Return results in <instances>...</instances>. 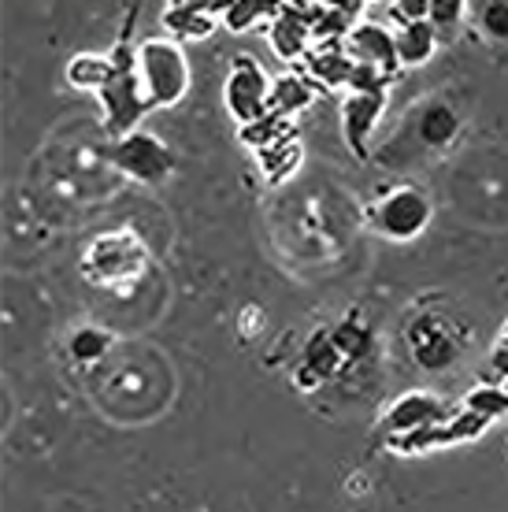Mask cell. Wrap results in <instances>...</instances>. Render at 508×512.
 <instances>
[{
	"mask_svg": "<svg viewBox=\"0 0 508 512\" xmlns=\"http://www.w3.org/2000/svg\"><path fill=\"white\" fill-rule=\"evenodd\" d=\"M405 353L420 372H453L475 342L471 320L457 305H434V297L416 301L405 320Z\"/></svg>",
	"mask_w": 508,
	"mask_h": 512,
	"instance_id": "cell-1",
	"label": "cell"
},
{
	"mask_svg": "<svg viewBox=\"0 0 508 512\" xmlns=\"http://www.w3.org/2000/svg\"><path fill=\"white\" fill-rule=\"evenodd\" d=\"M138 15L141 4H130L127 15H123V26H119V38L112 45V75L104 82V90L97 93L101 101V123L108 138H127L134 130H141V119L149 116L153 108L145 101V90H141V71H138V45L134 38L138 30Z\"/></svg>",
	"mask_w": 508,
	"mask_h": 512,
	"instance_id": "cell-2",
	"label": "cell"
},
{
	"mask_svg": "<svg viewBox=\"0 0 508 512\" xmlns=\"http://www.w3.org/2000/svg\"><path fill=\"white\" fill-rule=\"evenodd\" d=\"M153 268V253L134 227H115L97 238L78 256V271L89 286L108 290V294H130Z\"/></svg>",
	"mask_w": 508,
	"mask_h": 512,
	"instance_id": "cell-3",
	"label": "cell"
},
{
	"mask_svg": "<svg viewBox=\"0 0 508 512\" xmlns=\"http://www.w3.org/2000/svg\"><path fill=\"white\" fill-rule=\"evenodd\" d=\"M138 71H141V90H145V101L153 112H167V108H178L190 93V60H186V49L171 41L167 34L160 38H141L138 45Z\"/></svg>",
	"mask_w": 508,
	"mask_h": 512,
	"instance_id": "cell-4",
	"label": "cell"
},
{
	"mask_svg": "<svg viewBox=\"0 0 508 512\" xmlns=\"http://www.w3.org/2000/svg\"><path fill=\"white\" fill-rule=\"evenodd\" d=\"M364 216H368V227L379 238L408 245L427 234L434 219V201L427 186H420V182H397V186H386L371 201Z\"/></svg>",
	"mask_w": 508,
	"mask_h": 512,
	"instance_id": "cell-5",
	"label": "cell"
},
{
	"mask_svg": "<svg viewBox=\"0 0 508 512\" xmlns=\"http://www.w3.org/2000/svg\"><path fill=\"white\" fill-rule=\"evenodd\" d=\"M104 160L123 171L127 179L141 186H160L178 171V156L160 134L153 130H134L127 138H115L104 145Z\"/></svg>",
	"mask_w": 508,
	"mask_h": 512,
	"instance_id": "cell-6",
	"label": "cell"
},
{
	"mask_svg": "<svg viewBox=\"0 0 508 512\" xmlns=\"http://www.w3.org/2000/svg\"><path fill=\"white\" fill-rule=\"evenodd\" d=\"M271 90L275 78L267 75V67L256 60L253 52H234L230 56V71L223 82V104H227L230 119L238 127H249L256 119L271 112Z\"/></svg>",
	"mask_w": 508,
	"mask_h": 512,
	"instance_id": "cell-7",
	"label": "cell"
},
{
	"mask_svg": "<svg viewBox=\"0 0 508 512\" xmlns=\"http://www.w3.org/2000/svg\"><path fill=\"white\" fill-rule=\"evenodd\" d=\"M453 416H460V405H453L438 390L416 386V390H405V394L386 405V412L375 423V442L382 446L386 438H401L412 435V431H423V427H438V423H449Z\"/></svg>",
	"mask_w": 508,
	"mask_h": 512,
	"instance_id": "cell-8",
	"label": "cell"
},
{
	"mask_svg": "<svg viewBox=\"0 0 508 512\" xmlns=\"http://www.w3.org/2000/svg\"><path fill=\"white\" fill-rule=\"evenodd\" d=\"M486 431H490V423L483 416L460 409V416H453L449 423L423 427V431H412V435H401V438H386L382 449L394 453V457H405V461H420V457H431V453H442V449L468 446L475 438H483Z\"/></svg>",
	"mask_w": 508,
	"mask_h": 512,
	"instance_id": "cell-9",
	"label": "cell"
},
{
	"mask_svg": "<svg viewBox=\"0 0 508 512\" xmlns=\"http://www.w3.org/2000/svg\"><path fill=\"white\" fill-rule=\"evenodd\" d=\"M386 116V93H345L338 119H342L345 149L368 164L371 160V134L379 130V119Z\"/></svg>",
	"mask_w": 508,
	"mask_h": 512,
	"instance_id": "cell-10",
	"label": "cell"
},
{
	"mask_svg": "<svg viewBox=\"0 0 508 512\" xmlns=\"http://www.w3.org/2000/svg\"><path fill=\"white\" fill-rule=\"evenodd\" d=\"M319 4H282L275 23L267 26V41L279 60L286 64H301L308 52H312V26H316Z\"/></svg>",
	"mask_w": 508,
	"mask_h": 512,
	"instance_id": "cell-11",
	"label": "cell"
},
{
	"mask_svg": "<svg viewBox=\"0 0 508 512\" xmlns=\"http://www.w3.org/2000/svg\"><path fill=\"white\" fill-rule=\"evenodd\" d=\"M223 12L227 4H212V0H171L164 4V34L171 41H204L216 34V26H223Z\"/></svg>",
	"mask_w": 508,
	"mask_h": 512,
	"instance_id": "cell-12",
	"label": "cell"
},
{
	"mask_svg": "<svg viewBox=\"0 0 508 512\" xmlns=\"http://www.w3.org/2000/svg\"><path fill=\"white\" fill-rule=\"evenodd\" d=\"M345 49L360 67H375L382 75L401 78V60H397L394 34L379 23H356L353 34L345 38Z\"/></svg>",
	"mask_w": 508,
	"mask_h": 512,
	"instance_id": "cell-13",
	"label": "cell"
},
{
	"mask_svg": "<svg viewBox=\"0 0 508 512\" xmlns=\"http://www.w3.org/2000/svg\"><path fill=\"white\" fill-rule=\"evenodd\" d=\"M301 67H305L316 82H323L327 90H349L356 60L349 56L345 41H327V45H312V52L301 60ZM305 71H301V75H305Z\"/></svg>",
	"mask_w": 508,
	"mask_h": 512,
	"instance_id": "cell-14",
	"label": "cell"
},
{
	"mask_svg": "<svg viewBox=\"0 0 508 512\" xmlns=\"http://www.w3.org/2000/svg\"><path fill=\"white\" fill-rule=\"evenodd\" d=\"M460 130H464V119H460V112L449 101H431L416 112V134H420L423 149L442 153V149H449L460 138Z\"/></svg>",
	"mask_w": 508,
	"mask_h": 512,
	"instance_id": "cell-15",
	"label": "cell"
},
{
	"mask_svg": "<svg viewBox=\"0 0 508 512\" xmlns=\"http://www.w3.org/2000/svg\"><path fill=\"white\" fill-rule=\"evenodd\" d=\"M394 41H397V60H401V71L408 67H423L434 60V52H438V34H434L431 19H423V23H405L394 30Z\"/></svg>",
	"mask_w": 508,
	"mask_h": 512,
	"instance_id": "cell-16",
	"label": "cell"
},
{
	"mask_svg": "<svg viewBox=\"0 0 508 512\" xmlns=\"http://www.w3.org/2000/svg\"><path fill=\"white\" fill-rule=\"evenodd\" d=\"M316 101V90L308 86V78L301 71H286V75L275 78V90H271V116L282 119H297L305 108H312Z\"/></svg>",
	"mask_w": 508,
	"mask_h": 512,
	"instance_id": "cell-17",
	"label": "cell"
},
{
	"mask_svg": "<svg viewBox=\"0 0 508 512\" xmlns=\"http://www.w3.org/2000/svg\"><path fill=\"white\" fill-rule=\"evenodd\" d=\"M108 75H112V56L108 52H75L64 67L67 86L82 93H101Z\"/></svg>",
	"mask_w": 508,
	"mask_h": 512,
	"instance_id": "cell-18",
	"label": "cell"
},
{
	"mask_svg": "<svg viewBox=\"0 0 508 512\" xmlns=\"http://www.w3.org/2000/svg\"><path fill=\"white\" fill-rule=\"evenodd\" d=\"M301 160H305V145H301L297 134L279 141V145H271V149H264V153H256V164H260V171H264V179L271 186H282L286 179H293Z\"/></svg>",
	"mask_w": 508,
	"mask_h": 512,
	"instance_id": "cell-19",
	"label": "cell"
},
{
	"mask_svg": "<svg viewBox=\"0 0 508 512\" xmlns=\"http://www.w3.org/2000/svg\"><path fill=\"white\" fill-rule=\"evenodd\" d=\"M112 346H115V334L108 331V327L82 323V327H75L71 338H67V357L75 360V364H82V368H89V364H101Z\"/></svg>",
	"mask_w": 508,
	"mask_h": 512,
	"instance_id": "cell-20",
	"label": "cell"
},
{
	"mask_svg": "<svg viewBox=\"0 0 508 512\" xmlns=\"http://www.w3.org/2000/svg\"><path fill=\"white\" fill-rule=\"evenodd\" d=\"M282 4H271V0H234L227 4V12H223V26H227L230 34H249L256 30L260 23H275V15H279Z\"/></svg>",
	"mask_w": 508,
	"mask_h": 512,
	"instance_id": "cell-21",
	"label": "cell"
},
{
	"mask_svg": "<svg viewBox=\"0 0 508 512\" xmlns=\"http://www.w3.org/2000/svg\"><path fill=\"white\" fill-rule=\"evenodd\" d=\"M293 134H297V130H293V119L271 116V112H267L264 119H256V123H249V127H238V141H242L245 149H253V153H264V149L293 138Z\"/></svg>",
	"mask_w": 508,
	"mask_h": 512,
	"instance_id": "cell-22",
	"label": "cell"
},
{
	"mask_svg": "<svg viewBox=\"0 0 508 512\" xmlns=\"http://www.w3.org/2000/svg\"><path fill=\"white\" fill-rule=\"evenodd\" d=\"M460 409L483 416L486 423L508 420V390L505 386H490V383L471 386L468 394H464V401H460Z\"/></svg>",
	"mask_w": 508,
	"mask_h": 512,
	"instance_id": "cell-23",
	"label": "cell"
},
{
	"mask_svg": "<svg viewBox=\"0 0 508 512\" xmlns=\"http://www.w3.org/2000/svg\"><path fill=\"white\" fill-rule=\"evenodd\" d=\"M331 334H334V346L342 349V357H345V364H349V368H353V364H360V360L371 353V331L356 320V316H345L338 327H331Z\"/></svg>",
	"mask_w": 508,
	"mask_h": 512,
	"instance_id": "cell-24",
	"label": "cell"
},
{
	"mask_svg": "<svg viewBox=\"0 0 508 512\" xmlns=\"http://www.w3.org/2000/svg\"><path fill=\"white\" fill-rule=\"evenodd\" d=\"M468 8V0H431V26L442 45L460 34V26L468 19Z\"/></svg>",
	"mask_w": 508,
	"mask_h": 512,
	"instance_id": "cell-25",
	"label": "cell"
},
{
	"mask_svg": "<svg viewBox=\"0 0 508 512\" xmlns=\"http://www.w3.org/2000/svg\"><path fill=\"white\" fill-rule=\"evenodd\" d=\"M479 34L490 41H508V0H483L475 8Z\"/></svg>",
	"mask_w": 508,
	"mask_h": 512,
	"instance_id": "cell-26",
	"label": "cell"
},
{
	"mask_svg": "<svg viewBox=\"0 0 508 512\" xmlns=\"http://www.w3.org/2000/svg\"><path fill=\"white\" fill-rule=\"evenodd\" d=\"M386 12L394 15L397 26L423 23V19H431V0H394V4H386Z\"/></svg>",
	"mask_w": 508,
	"mask_h": 512,
	"instance_id": "cell-27",
	"label": "cell"
},
{
	"mask_svg": "<svg viewBox=\"0 0 508 512\" xmlns=\"http://www.w3.org/2000/svg\"><path fill=\"white\" fill-rule=\"evenodd\" d=\"M494 346H497V349H505V353H508V316H505V323H501V331H497Z\"/></svg>",
	"mask_w": 508,
	"mask_h": 512,
	"instance_id": "cell-28",
	"label": "cell"
},
{
	"mask_svg": "<svg viewBox=\"0 0 508 512\" xmlns=\"http://www.w3.org/2000/svg\"><path fill=\"white\" fill-rule=\"evenodd\" d=\"M505 390H508V383H505Z\"/></svg>",
	"mask_w": 508,
	"mask_h": 512,
	"instance_id": "cell-29",
	"label": "cell"
}]
</instances>
